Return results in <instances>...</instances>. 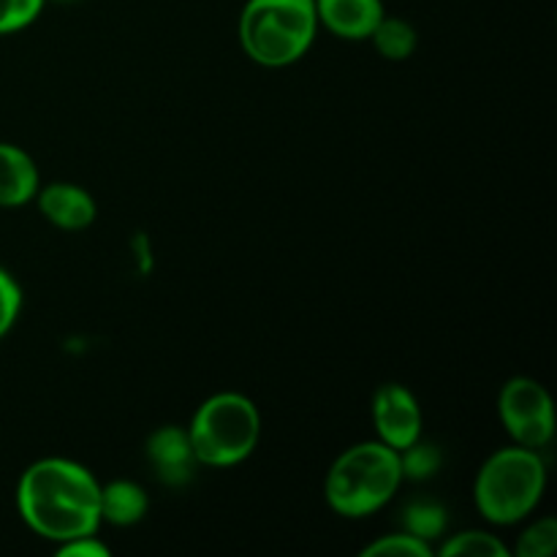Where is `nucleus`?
<instances>
[{
    "label": "nucleus",
    "mask_w": 557,
    "mask_h": 557,
    "mask_svg": "<svg viewBox=\"0 0 557 557\" xmlns=\"http://www.w3.org/2000/svg\"><path fill=\"white\" fill-rule=\"evenodd\" d=\"M16 509L25 525L47 542L92 536L101 525V484L79 462L44 457L20 476Z\"/></svg>",
    "instance_id": "obj_1"
},
{
    "label": "nucleus",
    "mask_w": 557,
    "mask_h": 557,
    "mask_svg": "<svg viewBox=\"0 0 557 557\" xmlns=\"http://www.w3.org/2000/svg\"><path fill=\"white\" fill-rule=\"evenodd\" d=\"M403 484L400 451L384 441H364L351 446L332 462L324 495L335 515L362 520L384 509Z\"/></svg>",
    "instance_id": "obj_2"
},
{
    "label": "nucleus",
    "mask_w": 557,
    "mask_h": 557,
    "mask_svg": "<svg viewBox=\"0 0 557 557\" xmlns=\"http://www.w3.org/2000/svg\"><path fill=\"white\" fill-rule=\"evenodd\" d=\"M315 33V0H248L239 14V44L264 69L297 63L313 47Z\"/></svg>",
    "instance_id": "obj_3"
},
{
    "label": "nucleus",
    "mask_w": 557,
    "mask_h": 557,
    "mask_svg": "<svg viewBox=\"0 0 557 557\" xmlns=\"http://www.w3.org/2000/svg\"><path fill=\"white\" fill-rule=\"evenodd\" d=\"M547 490V466L536 449L506 446L479 468L473 498L484 520L493 525H515L536 511Z\"/></svg>",
    "instance_id": "obj_4"
},
{
    "label": "nucleus",
    "mask_w": 557,
    "mask_h": 557,
    "mask_svg": "<svg viewBox=\"0 0 557 557\" xmlns=\"http://www.w3.org/2000/svg\"><path fill=\"white\" fill-rule=\"evenodd\" d=\"M188 438L199 466L232 468L248 460L259 446L261 413L250 397L239 392H218L194 413Z\"/></svg>",
    "instance_id": "obj_5"
},
{
    "label": "nucleus",
    "mask_w": 557,
    "mask_h": 557,
    "mask_svg": "<svg viewBox=\"0 0 557 557\" xmlns=\"http://www.w3.org/2000/svg\"><path fill=\"white\" fill-rule=\"evenodd\" d=\"M498 413L506 433L517 446L544 449L555 438V406L549 392L536 379L517 375L506 381L498 397Z\"/></svg>",
    "instance_id": "obj_6"
},
{
    "label": "nucleus",
    "mask_w": 557,
    "mask_h": 557,
    "mask_svg": "<svg viewBox=\"0 0 557 557\" xmlns=\"http://www.w3.org/2000/svg\"><path fill=\"white\" fill-rule=\"evenodd\" d=\"M422 408L411 389L403 384L379 386L373 397V424L379 441L395 451L408 449L422 438Z\"/></svg>",
    "instance_id": "obj_7"
},
{
    "label": "nucleus",
    "mask_w": 557,
    "mask_h": 557,
    "mask_svg": "<svg viewBox=\"0 0 557 557\" xmlns=\"http://www.w3.org/2000/svg\"><path fill=\"white\" fill-rule=\"evenodd\" d=\"M38 210L63 232H82L96 221V201L82 185L74 183H49L36 194Z\"/></svg>",
    "instance_id": "obj_8"
},
{
    "label": "nucleus",
    "mask_w": 557,
    "mask_h": 557,
    "mask_svg": "<svg viewBox=\"0 0 557 557\" xmlns=\"http://www.w3.org/2000/svg\"><path fill=\"white\" fill-rule=\"evenodd\" d=\"M384 14L381 0H315L319 25L346 41H368Z\"/></svg>",
    "instance_id": "obj_9"
},
{
    "label": "nucleus",
    "mask_w": 557,
    "mask_h": 557,
    "mask_svg": "<svg viewBox=\"0 0 557 557\" xmlns=\"http://www.w3.org/2000/svg\"><path fill=\"white\" fill-rule=\"evenodd\" d=\"M147 457H150L152 468H156L158 479L163 484H185L194 473V466H199L194 457V446H190L188 430L183 428H169L156 430L147 441Z\"/></svg>",
    "instance_id": "obj_10"
},
{
    "label": "nucleus",
    "mask_w": 557,
    "mask_h": 557,
    "mask_svg": "<svg viewBox=\"0 0 557 557\" xmlns=\"http://www.w3.org/2000/svg\"><path fill=\"white\" fill-rule=\"evenodd\" d=\"M41 188L38 166L22 147L0 141V207L14 210L36 199Z\"/></svg>",
    "instance_id": "obj_11"
},
{
    "label": "nucleus",
    "mask_w": 557,
    "mask_h": 557,
    "mask_svg": "<svg viewBox=\"0 0 557 557\" xmlns=\"http://www.w3.org/2000/svg\"><path fill=\"white\" fill-rule=\"evenodd\" d=\"M147 506H150V500H147L145 490L128 479H117V482H109L107 487H101V522H109V525H136V522L145 520Z\"/></svg>",
    "instance_id": "obj_12"
},
{
    "label": "nucleus",
    "mask_w": 557,
    "mask_h": 557,
    "mask_svg": "<svg viewBox=\"0 0 557 557\" xmlns=\"http://www.w3.org/2000/svg\"><path fill=\"white\" fill-rule=\"evenodd\" d=\"M368 41H373L375 52L386 60H408L417 52V30H413L411 22L397 20V16H386L375 25V30L370 33Z\"/></svg>",
    "instance_id": "obj_13"
},
{
    "label": "nucleus",
    "mask_w": 557,
    "mask_h": 557,
    "mask_svg": "<svg viewBox=\"0 0 557 557\" xmlns=\"http://www.w3.org/2000/svg\"><path fill=\"white\" fill-rule=\"evenodd\" d=\"M403 525L406 533L422 539V542H435V539L444 536L446 531V509L444 506L433 504V500H413L406 506V515H403Z\"/></svg>",
    "instance_id": "obj_14"
},
{
    "label": "nucleus",
    "mask_w": 557,
    "mask_h": 557,
    "mask_svg": "<svg viewBox=\"0 0 557 557\" xmlns=\"http://www.w3.org/2000/svg\"><path fill=\"white\" fill-rule=\"evenodd\" d=\"M444 557H509V547L487 531H462L444 542Z\"/></svg>",
    "instance_id": "obj_15"
},
{
    "label": "nucleus",
    "mask_w": 557,
    "mask_h": 557,
    "mask_svg": "<svg viewBox=\"0 0 557 557\" xmlns=\"http://www.w3.org/2000/svg\"><path fill=\"white\" fill-rule=\"evenodd\" d=\"M400 468L403 479H411V482H424V479L435 476L441 468L438 446L424 444V441L419 438L417 444H411L408 449L400 451Z\"/></svg>",
    "instance_id": "obj_16"
},
{
    "label": "nucleus",
    "mask_w": 557,
    "mask_h": 557,
    "mask_svg": "<svg viewBox=\"0 0 557 557\" xmlns=\"http://www.w3.org/2000/svg\"><path fill=\"white\" fill-rule=\"evenodd\" d=\"M364 557H430L433 547L411 533H389V536L375 539L373 544L362 549Z\"/></svg>",
    "instance_id": "obj_17"
},
{
    "label": "nucleus",
    "mask_w": 557,
    "mask_h": 557,
    "mask_svg": "<svg viewBox=\"0 0 557 557\" xmlns=\"http://www.w3.org/2000/svg\"><path fill=\"white\" fill-rule=\"evenodd\" d=\"M557 549V520L542 517L533 522L517 542V555L520 557H549Z\"/></svg>",
    "instance_id": "obj_18"
},
{
    "label": "nucleus",
    "mask_w": 557,
    "mask_h": 557,
    "mask_svg": "<svg viewBox=\"0 0 557 557\" xmlns=\"http://www.w3.org/2000/svg\"><path fill=\"white\" fill-rule=\"evenodd\" d=\"M47 0H0V36L25 30L38 20Z\"/></svg>",
    "instance_id": "obj_19"
},
{
    "label": "nucleus",
    "mask_w": 557,
    "mask_h": 557,
    "mask_svg": "<svg viewBox=\"0 0 557 557\" xmlns=\"http://www.w3.org/2000/svg\"><path fill=\"white\" fill-rule=\"evenodd\" d=\"M22 310V292L16 286L14 277L5 270H0V341L11 332V326L16 324Z\"/></svg>",
    "instance_id": "obj_20"
},
{
    "label": "nucleus",
    "mask_w": 557,
    "mask_h": 557,
    "mask_svg": "<svg viewBox=\"0 0 557 557\" xmlns=\"http://www.w3.org/2000/svg\"><path fill=\"white\" fill-rule=\"evenodd\" d=\"M58 555L60 557H109V547L92 536H79V539H71V542L58 544Z\"/></svg>",
    "instance_id": "obj_21"
}]
</instances>
